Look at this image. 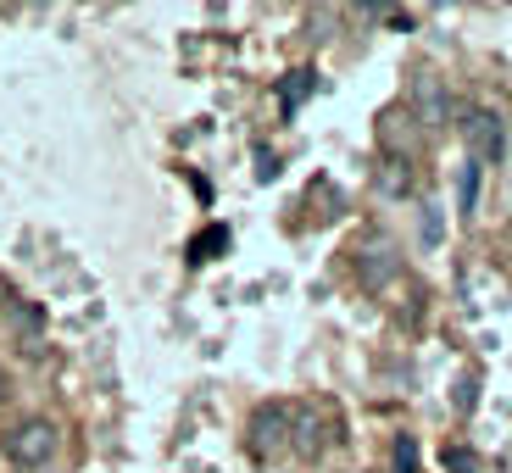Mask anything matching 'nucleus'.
<instances>
[{"instance_id": "nucleus-1", "label": "nucleus", "mask_w": 512, "mask_h": 473, "mask_svg": "<svg viewBox=\"0 0 512 473\" xmlns=\"http://www.w3.org/2000/svg\"><path fill=\"white\" fill-rule=\"evenodd\" d=\"M56 446H62V435H56V423H45V418H28L6 435V451H12L17 468H45V462L56 457Z\"/></svg>"}, {"instance_id": "nucleus-2", "label": "nucleus", "mask_w": 512, "mask_h": 473, "mask_svg": "<svg viewBox=\"0 0 512 473\" xmlns=\"http://www.w3.org/2000/svg\"><path fill=\"white\" fill-rule=\"evenodd\" d=\"M462 140H468V151H474V162H501V151H507V128H501L496 112H468L462 117Z\"/></svg>"}, {"instance_id": "nucleus-3", "label": "nucleus", "mask_w": 512, "mask_h": 473, "mask_svg": "<svg viewBox=\"0 0 512 473\" xmlns=\"http://www.w3.org/2000/svg\"><path fill=\"white\" fill-rule=\"evenodd\" d=\"M284 440H290V407H262L251 418V451L256 457H273Z\"/></svg>"}, {"instance_id": "nucleus-4", "label": "nucleus", "mask_w": 512, "mask_h": 473, "mask_svg": "<svg viewBox=\"0 0 512 473\" xmlns=\"http://www.w3.org/2000/svg\"><path fill=\"white\" fill-rule=\"evenodd\" d=\"M396 245H368V251H362V262H357V273H362V284H368V290H379V284H390L396 279Z\"/></svg>"}, {"instance_id": "nucleus-5", "label": "nucleus", "mask_w": 512, "mask_h": 473, "mask_svg": "<svg viewBox=\"0 0 512 473\" xmlns=\"http://www.w3.org/2000/svg\"><path fill=\"white\" fill-rule=\"evenodd\" d=\"M479 173H485V167H479L474 156H468L462 173H457V212L462 218H474V206H479Z\"/></svg>"}, {"instance_id": "nucleus-6", "label": "nucleus", "mask_w": 512, "mask_h": 473, "mask_svg": "<svg viewBox=\"0 0 512 473\" xmlns=\"http://www.w3.org/2000/svg\"><path fill=\"white\" fill-rule=\"evenodd\" d=\"M307 95H312V73H307V67H301V73H290V78L279 84V101H284V112H295V106L307 101Z\"/></svg>"}, {"instance_id": "nucleus-7", "label": "nucleus", "mask_w": 512, "mask_h": 473, "mask_svg": "<svg viewBox=\"0 0 512 473\" xmlns=\"http://www.w3.org/2000/svg\"><path fill=\"white\" fill-rule=\"evenodd\" d=\"M418 106H423V117H429V123H440V117H446V95H440L435 78H418Z\"/></svg>"}, {"instance_id": "nucleus-8", "label": "nucleus", "mask_w": 512, "mask_h": 473, "mask_svg": "<svg viewBox=\"0 0 512 473\" xmlns=\"http://www.w3.org/2000/svg\"><path fill=\"white\" fill-rule=\"evenodd\" d=\"M379 190H384V195H407V190H412V173H407V162H384V173H379Z\"/></svg>"}, {"instance_id": "nucleus-9", "label": "nucleus", "mask_w": 512, "mask_h": 473, "mask_svg": "<svg viewBox=\"0 0 512 473\" xmlns=\"http://www.w3.org/2000/svg\"><path fill=\"white\" fill-rule=\"evenodd\" d=\"M446 473H479V457L468 446H446Z\"/></svg>"}, {"instance_id": "nucleus-10", "label": "nucleus", "mask_w": 512, "mask_h": 473, "mask_svg": "<svg viewBox=\"0 0 512 473\" xmlns=\"http://www.w3.org/2000/svg\"><path fill=\"white\" fill-rule=\"evenodd\" d=\"M396 473H418V440L412 435L396 440Z\"/></svg>"}, {"instance_id": "nucleus-11", "label": "nucleus", "mask_w": 512, "mask_h": 473, "mask_svg": "<svg viewBox=\"0 0 512 473\" xmlns=\"http://www.w3.org/2000/svg\"><path fill=\"white\" fill-rule=\"evenodd\" d=\"M223 245H229V229L201 234V240H195V262H206V256H212V251H223Z\"/></svg>"}, {"instance_id": "nucleus-12", "label": "nucleus", "mask_w": 512, "mask_h": 473, "mask_svg": "<svg viewBox=\"0 0 512 473\" xmlns=\"http://www.w3.org/2000/svg\"><path fill=\"white\" fill-rule=\"evenodd\" d=\"M423 240H440V206H423Z\"/></svg>"}, {"instance_id": "nucleus-13", "label": "nucleus", "mask_w": 512, "mask_h": 473, "mask_svg": "<svg viewBox=\"0 0 512 473\" xmlns=\"http://www.w3.org/2000/svg\"><path fill=\"white\" fill-rule=\"evenodd\" d=\"M474 390H479V379H462L457 384V412H474Z\"/></svg>"}, {"instance_id": "nucleus-14", "label": "nucleus", "mask_w": 512, "mask_h": 473, "mask_svg": "<svg viewBox=\"0 0 512 473\" xmlns=\"http://www.w3.org/2000/svg\"><path fill=\"white\" fill-rule=\"evenodd\" d=\"M507 251H512V223H507Z\"/></svg>"}]
</instances>
